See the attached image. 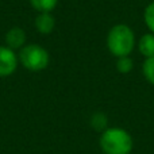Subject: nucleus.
I'll use <instances>...</instances> for the list:
<instances>
[{
  "instance_id": "f257e3e1",
  "label": "nucleus",
  "mask_w": 154,
  "mask_h": 154,
  "mask_svg": "<svg viewBox=\"0 0 154 154\" xmlns=\"http://www.w3.org/2000/svg\"><path fill=\"white\" fill-rule=\"evenodd\" d=\"M135 45L134 32L127 24H116L109 30L107 35V48L112 53V56L127 57L133 51Z\"/></svg>"
},
{
  "instance_id": "f03ea898",
  "label": "nucleus",
  "mask_w": 154,
  "mask_h": 154,
  "mask_svg": "<svg viewBox=\"0 0 154 154\" xmlns=\"http://www.w3.org/2000/svg\"><path fill=\"white\" fill-rule=\"evenodd\" d=\"M100 147L106 154H130L133 138L125 128H107L100 137Z\"/></svg>"
},
{
  "instance_id": "7ed1b4c3",
  "label": "nucleus",
  "mask_w": 154,
  "mask_h": 154,
  "mask_svg": "<svg viewBox=\"0 0 154 154\" xmlns=\"http://www.w3.org/2000/svg\"><path fill=\"white\" fill-rule=\"evenodd\" d=\"M18 60L26 69L31 72L43 70L49 65L50 57L46 49L39 45H24L19 50Z\"/></svg>"
},
{
  "instance_id": "20e7f679",
  "label": "nucleus",
  "mask_w": 154,
  "mask_h": 154,
  "mask_svg": "<svg viewBox=\"0 0 154 154\" xmlns=\"http://www.w3.org/2000/svg\"><path fill=\"white\" fill-rule=\"evenodd\" d=\"M18 56L12 49L7 46H0V77L11 76L18 66Z\"/></svg>"
},
{
  "instance_id": "39448f33",
  "label": "nucleus",
  "mask_w": 154,
  "mask_h": 154,
  "mask_svg": "<svg viewBox=\"0 0 154 154\" xmlns=\"http://www.w3.org/2000/svg\"><path fill=\"white\" fill-rule=\"evenodd\" d=\"M24 42H26V34L24 31L20 29V27H12L7 31L5 34V43H7V48L12 49H19L20 50L24 46Z\"/></svg>"
},
{
  "instance_id": "423d86ee",
  "label": "nucleus",
  "mask_w": 154,
  "mask_h": 154,
  "mask_svg": "<svg viewBox=\"0 0 154 154\" xmlns=\"http://www.w3.org/2000/svg\"><path fill=\"white\" fill-rule=\"evenodd\" d=\"M35 27L41 34H50L56 27L54 16L50 12H39L35 19Z\"/></svg>"
},
{
  "instance_id": "0eeeda50",
  "label": "nucleus",
  "mask_w": 154,
  "mask_h": 154,
  "mask_svg": "<svg viewBox=\"0 0 154 154\" xmlns=\"http://www.w3.org/2000/svg\"><path fill=\"white\" fill-rule=\"evenodd\" d=\"M139 53L145 56L146 58L154 57V34L153 32H147V34L142 35L141 39L138 42Z\"/></svg>"
},
{
  "instance_id": "6e6552de",
  "label": "nucleus",
  "mask_w": 154,
  "mask_h": 154,
  "mask_svg": "<svg viewBox=\"0 0 154 154\" xmlns=\"http://www.w3.org/2000/svg\"><path fill=\"white\" fill-rule=\"evenodd\" d=\"M58 0H30V4L38 12H51L56 8Z\"/></svg>"
},
{
  "instance_id": "1a4fd4ad",
  "label": "nucleus",
  "mask_w": 154,
  "mask_h": 154,
  "mask_svg": "<svg viewBox=\"0 0 154 154\" xmlns=\"http://www.w3.org/2000/svg\"><path fill=\"white\" fill-rule=\"evenodd\" d=\"M91 126L96 131H104L107 130V116L103 112H96L91 118Z\"/></svg>"
},
{
  "instance_id": "9d476101",
  "label": "nucleus",
  "mask_w": 154,
  "mask_h": 154,
  "mask_svg": "<svg viewBox=\"0 0 154 154\" xmlns=\"http://www.w3.org/2000/svg\"><path fill=\"white\" fill-rule=\"evenodd\" d=\"M142 72H143L145 79L152 85H154V57L145 60L143 66H142Z\"/></svg>"
},
{
  "instance_id": "9b49d317",
  "label": "nucleus",
  "mask_w": 154,
  "mask_h": 154,
  "mask_svg": "<svg viewBox=\"0 0 154 154\" xmlns=\"http://www.w3.org/2000/svg\"><path fill=\"white\" fill-rule=\"evenodd\" d=\"M133 69V60L130 57H120L116 61V70L123 75H127L128 72H131Z\"/></svg>"
},
{
  "instance_id": "f8f14e48",
  "label": "nucleus",
  "mask_w": 154,
  "mask_h": 154,
  "mask_svg": "<svg viewBox=\"0 0 154 154\" xmlns=\"http://www.w3.org/2000/svg\"><path fill=\"white\" fill-rule=\"evenodd\" d=\"M143 18H145L146 26L149 27V30L154 34V2L150 3V4L146 7L145 14H143Z\"/></svg>"
}]
</instances>
